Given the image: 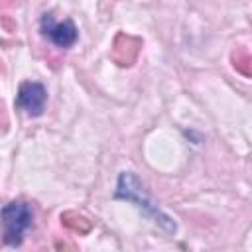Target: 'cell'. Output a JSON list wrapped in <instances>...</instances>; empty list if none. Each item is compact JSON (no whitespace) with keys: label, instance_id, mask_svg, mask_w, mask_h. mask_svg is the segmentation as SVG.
<instances>
[{"label":"cell","instance_id":"1","mask_svg":"<svg viewBox=\"0 0 252 252\" xmlns=\"http://www.w3.org/2000/svg\"><path fill=\"white\" fill-rule=\"evenodd\" d=\"M33 213L32 207L24 201H12L0 211V222L4 232V242L10 246H18L22 242L24 232L32 224Z\"/></svg>","mask_w":252,"mask_h":252},{"label":"cell","instance_id":"2","mask_svg":"<svg viewBox=\"0 0 252 252\" xmlns=\"http://www.w3.org/2000/svg\"><path fill=\"white\" fill-rule=\"evenodd\" d=\"M45 98H47V93L41 83L26 81L20 85L16 104L22 106L30 116H39L45 108Z\"/></svg>","mask_w":252,"mask_h":252},{"label":"cell","instance_id":"3","mask_svg":"<svg viewBox=\"0 0 252 252\" xmlns=\"http://www.w3.org/2000/svg\"><path fill=\"white\" fill-rule=\"evenodd\" d=\"M41 32L47 35L55 45L59 47H71L77 41V28L71 20L55 22L51 14H45L41 18Z\"/></svg>","mask_w":252,"mask_h":252},{"label":"cell","instance_id":"4","mask_svg":"<svg viewBox=\"0 0 252 252\" xmlns=\"http://www.w3.org/2000/svg\"><path fill=\"white\" fill-rule=\"evenodd\" d=\"M142 49V39L136 35H128V33H116L114 41H112V49H110V57L116 65L120 67H130L136 59L138 53Z\"/></svg>","mask_w":252,"mask_h":252},{"label":"cell","instance_id":"5","mask_svg":"<svg viewBox=\"0 0 252 252\" xmlns=\"http://www.w3.org/2000/svg\"><path fill=\"white\" fill-rule=\"evenodd\" d=\"M61 224L67 226L69 230L73 232H79V234H89L91 228H93V222L81 215V213H75V211H65L61 213Z\"/></svg>","mask_w":252,"mask_h":252},{"label":"cell","instance_id":"6","mask_svg":"<svg viewBox=\"0 0 252 252\" xmlns=\"http://www.w3.org/2000/svg\"><path fill=\"white\" fill-rule=\"evenodd\" d=\"M232 65H234V69L240 75H244V77H250L252 75V57H250V53L244 47H238L232 53Z\"/></svg>","mask_w":252,"mask_h":252},{"label":"cell","instance_id":"7","mask_svg":"<svg viewBox=\"0 0 252 252\" xmlns=\"http://www.w3.org/2000/svg\"><path fill=\"white\" fill-rule=\"evenodd\" d=\"M16 4H20V0H0V8H12Z\"/></svg>","mask_w":252,"mask_h":252}]
</instances>
